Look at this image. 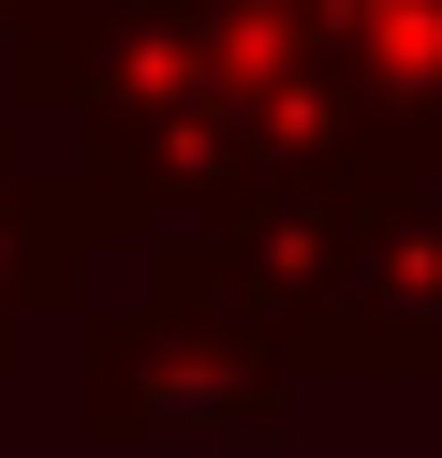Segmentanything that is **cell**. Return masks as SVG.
<instances>
[{"mask_svg": "<svg viewBox=\"0 0 442 458\" xmlns=\"http://www.w3.org/2000/svg\"><path fill=\"white\" fill-rule=\"evenodd\" d=\"M0 104L59 119V163L133 208V251L221 237L251 192L324 178L354 119L310 0H45L0 45Z\"/></svg>", "mask_w": 442, "mask_h": 458, "instance_id": "cell-1", "label": "cell"}, {"mask_svg": "<svg viewBox=\"0 0 442 458\" xmlns=\"http://www.w3.org/2000/svg\"><path fill=\"white\" fill-rule=\"evenodd\" d=\"M59 385H74L88 444H206V428H265L295 399V340L236 310L192 251H147L133 296H104L59 340Z\"/></svg>", "mask_w": 442, "mask_h": 458, "instance_id": "cell-2", "label": "cell"}, {"mask_svg": "<svg viewBox=\"0 0 442 458\" xmlns=\"http://www.w3.org/2000/svg\"><path fill=\"white\" fill-rule=\"evenodd\" d=\"M104 251H133V208H118L88 163H59V148L0 163V369L45 326L74 340L88 310H104Z\"/></svg>", "mask_w": 442, "mask_h": 458, "instance_id": "cell-3", "label": "cell"}, {"mask_svg": "<svg viewBox=\"0 0 442 458\" xmlns=\"http://www.w3.org/2000/svg\"><path fill=\"white\" fill-rule=\"evenodd\" d=\"M29 15H45V0H0V45H15V30H29Z\"/></svg>", "mask_w": 442, "mask_h": 458, "instance_id": "cell-4", "label": "cell"}, {"mask_svg": "<svg viewBox=\"0 0 442 458\" xmlns=\"http://www.w3.org/2000/svg\"><path fill=\"white\" fill-rule=\"evenodd\" d=\"M15 148H29V119H15V104H0V163H15Z\"/></svg>", "mask_w": 442, "mask_h": 458, "instance_id": "cell-5", "label": "cell"}]
</instances>
